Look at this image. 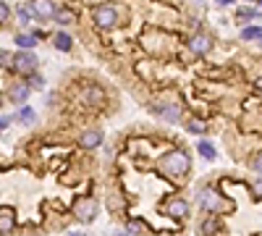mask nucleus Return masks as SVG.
I'll list each match as a JSON object with an SVG mask.
<instances>
[{"instance_id": "obj_1", "label": "nucleus", "mask_w": 262, "mask_h": 236, "mask_svg": "<svg viewBox=\"0 0 262 236\" xmlns=\"http://www.w3.org/2000/svg\"><path fill=\"white\" fill-rule=\"evenodd\" d=\"M160 168H163L168 176L179 179V176H186V173H189L191 160H189V155H186L183 150H173V152H168V155H163Z\"/></svg>"}, {"instance_id": "obj_2", "label": "nucleus", "mask_w": 262, "mask_h": 236, "mask_svg": "<svg viewBox=\"0 0 262 236\" xmlns=\"http://www.w3.org/2000/svg\"><path fill=\"white\" fill-rule=\"evenodd\" d=\"M92 21H95L100 29H110V26L118 24V8H115L113 3L97 5V8L92 11Z\"/></svg>"}, {"instance_id": "obj_3", "label": "nucleus", "mask_w": 262, "mask_h": 236, "mask_svg": "<svg viewBox=\"0 0 262 236\" xmlns=\"http://www.w3.org/2000/svg\"><path fill=\"white\" fill-rule=\"evenodd\" d=\"M11 68L16 74H24V76H32L37 71V55L32 50H19V52H13V63Z\"/></svg>"}, {"instance_id": "obj_4", "label": "nucleus", "mask_w": 262, "mask_h": 236, "mask_svg": "<svg viewBox=\"0 0 262 236\" xmlns=\"http://www.w3.org/2000/svg\"><path fill=\"white\" fill-rule=\"evenodd\" d=\"M197 202H199V208H202L205 212H220V208H223V197L215 192V189H210V186L199 189V192H197Z\"/></svg>"}, {"instance_id": "obj_5", "label": "nucleus", "mask_w": 262, "mask_h": 236, "mask_svg": "<svg viewBox=\"0 0 262 236\" xmlns=\"http://www.w3.org/2000/svg\"><path fill=\"white\" fill-rule=\"evenodd\" d=\"M189 50L194 52V55H207V52L212 50V37L207 32H197L189 37Z\"/></svg>"}, {"instance_id": "obj_6", "label": "nucleus", "mask_w": 262, "mask_h": 236, "mask_svg": "<svg viewBox=\"0 0 262 236\" xmlns=\"http://www.w3.org/2000/svg\"><path fill=\"white\" fill-rule=\"evenodd\" d=\"M163 212L165 215H171V218H186L189 215V202L183 200V197H173V200H168L165 205H163Z\"/></svg>"}, {"instance_id": "obj_7", "label": "nucleus", "mask_w": 262, "mask_h": 236, "mask_svg": "<svg viewBox=\"0 0 262 236\" xmlns=\"http://www.w3.org/2000/svg\"><path fill=\"white\" fill-rule=\"evenodd\" d=\"M74 215L81 220V223H89L97 215V202L95 200H79L74 205Z\"/></svg>"}, {"instance_id": "obj_8", "label": "nucleus", "mask_w": 262, "mask_h": 236, "mask_svg": "<svg viewBox=\"0 0 262 236\" xmlns=\"http://www.w3.org/2000/svg\"><path fill=\"white\" fill-rule=\"evenodd\" d=\"M26 8L32 11V16H37V19H52V16H55L52 0H32V3L26 5Z\"/></svg>"}, {"instance_id": "obj_9", "label": "nucleus", "mask_w": 262, "mask_h": 236, "mask_svg": "<svg viewBox=\"0 0 262 236\" xmlns=\"http://www.w3.org/2000/svg\"><path fill=\"white\" fill-rule=\"evenodd\" d=\"M29 95H32V87H29L26 81H16V84L8 87V100L16 103V105H24Z\"/></svg>"}, {"instance_id": "obj_10", "label": "nucleus", "mask_w": 262, "mask_h": 236, "mask_svg": "<svg viewBox=\"0 0 262 236\" xmlns=\"http://www.w3.org/2000/svg\"><path fill=\"white\" fill-rule=\"evenodd\" d=\"M13 228H16V215H13L11 208H0V234L8 236Z\"/></svg>"}, {"instance_id": "obj_11", "label": "nucleus", "mask_w": 262, "mask_h": 236, "mask_svg": "<svg viewBox=\"0 0 262 236\" xmlns=\"http://www.w3.org/2000/svg\"><path fill=\"white\" fill-rule=\"evenodd\" d=\"M81 97H84V103L87 105H95V108H100V105L105 103V92L100 87H84V92H81Z\"/></svg>"}, {"instance_id": "obj_12", "label": "nucleus", "mask_w": 262, "mask_h": 236, "mask_svg": "<svg viewBox=\"0 0 262 236\" xmlns=\"http://www.w3.org/2000/svg\"><path fill=\"white\" fill-rule=\"evenodd\" d=\"M79 144H81L84 150L100 147V144H103V131H84L81 139H79Z\"/></svg>"}, {"instance_id": "obj_13", "label": "nucleus", "mask_w": 262, "mask_h": 236, "mask_svg": "<svg viewBox=\"0 0 262 236\" xmlns=\"http://www.w3.org/2000/svg\"><path fill=\"white\" fill-rule=\"evenodd\" d=\"M155 113H157L160 118H165V121H179L181 108H179V105H157Z\"/></svg>"}, {"instance_id": "obj_14", "label": "nucleus", "mask_w": 262, "mask_h": 236, "mask_svg": "<svg viewBox=\"0 0 262 236\" xmlns=\"http://www.w3.org/2000/svg\"><path fill=\"white\" fill-rule=\"evenodd\" d=\"M241 40H246V42H262V26H244L241 29Z\"/></svg>"}, {"instance_id": "obj_15", "label": "nucleus", "mask_w": 262, "mask_h": 236, "mask_svg": "<svg viewBox=\"0 0 262 236\" xmlns=\"http://www.w3.org/2000/svg\"><path fill=\"white\" fill-rule=\"evenodd\" d=\"M16 45L21 50H34V45H37V37L34 34H26V32H21L16 34Z\"/></svg>"}, {"instance_id": "obj_16", "label": "nucleus", "mask_w": 262, "mask_h": 236, "mask_svg": "<svg viewBox=\"0 0 262 236\" xmlns=\"http://www.w3.org/2000/svg\"><path fill=\"white\" fill-rule=\"evenodd\" d=\"M197 150H199V155H202L205 160H215V147H212L210 142L199 139V142H197Z\"/></svg>"}, {"instance_id": "obj_17", "label": "nucleus", "mask_w": 262, "mask_h": 236, "mask_svg": "<svg viewBox=\"0 0 262 236\" xmlns=\"http://www.w3.org/2000/svg\"><path fill=\"white\" fill-rule=\"evenodd\" d=\"M71 45H74L71 34H66V32H58L55 34V48L58 50H71Z\"/></svg>"}, {"instance_id": "obj_18", "label": "nucleus", "mask_w": 262, "mask_h": 236, "mask_svg": "<svg viewBox=\"0 0 262 236\" xmlns=\"http://www.w3.org/2000/svg\"><path fill=\"white\" fill-rule=\"evenodd\" d=\"M218 228H220V223H218L215 218H210V220H205V223L199 226V234H202V236H212Z\"/></svg>"}, {"instance_id": "obj_19", "label": "nucleus", "mask_w": 262, "mask_h": 236, "mask_svg": "<svg viewBox=\"0 0 262 236\" xmlns=\"http://www.w3.org/2000/svg\"><path fill=\"white\" fill-rule=\"evenodd\" d=\"M262 13L260 11H254V8H241L238 11V21H249V19H260Z\"/></svg>"}, {"instance_id": "obj_20", "label": "nucleus", "mask_w": 262, "mask_h": 236, "mask_svg": "<svg viewBox=\"0 0 262 236\" xmlns=\"http://www.w3.org/2000/svg\"><path fill=\"white\" fill-rule=\"evenodd\" d=\"M52 19H55L58 24H71V21H74V13H71V11H55V16H52Z\"/></svg>"}, {"instance_id": "obj_21", "label": "nucleus", "mask_w": 262, "mask_h": 236, "mask_svg": "<svg viewBox=\"0 0 262 236\" xmlns=\"http://www.w3.org/2000/svg\"><path fill=\"white\" fill-rule=\"evenodd\" d=\"M19 121H21V124H26V126H29V124H32V121H34V110H32V108H24V110L19 113Z\"/></svg>"}, {"instance_id": "obj_22", "label": "nucleus", "mask_w": 262, "mask_h": 236, "mask_svg": "<svg viewBox=\"0 0 262 236\" xmlns=\"http://www.w3.org/2000/svg\"><path fill=\"white\" fill-rule=\"evenodd\" d=\"M189 131L191 134H205V124L202 121H189Z\"/></svg>"}, {"instance_id": "obj_23", "label": "nucleus", "mask_w": 262, "mask_h": 236, "mask_svg": "<svg viewBox=\"0 0 262 236\" xmlns=\"http://www.w3.org/2000/svg\"><path fill=\"white\" fill-rule=\"evenodd\" d=\"M8 19H11V8L3 3V0H0V24H5Z\"/></svg>"}, {"instance_id": "obj_24", "label": "nucleus", "mask_w": 262, "mask_h": 236, "mask_svg": "<svg viewBox=\"0 0 262 236\" xmlns=\"http://www.w3.org/2000/svg\"><path fill=\"white\" fill-rule=\"evenodd\" d=\"M19 21H21V24H29V8H26V5H21V8H19Z\"/></svg>"}, {"instance_id": "obj_25", "label": "nucleus", "mask_w": 262, "mask_h": 236, "mask_svg": "<svg viewBox=\"0 0 262 236\" xmlns=\"http://www.w3.org/2000/svg\"><path fill=\"white\" fill-rule=\"evenodd\" d=\"M32 76H34V79L29 81V87H37V89H40V87H45V79H42L40 74H32Z\"/></svg>"}, {"instance_id": "obj_26", "label": "nucleus", "mask_w": 262, "mask_h": 236, "mask_svg": "<svg viewBox=\"0 0 262 236\" xmlns=\"http://www.w3.org/2000/svg\"><path fill=\"white\" fill-rule=\"evenodd\" d=\"M13 63V55H8V52L0 50V66H11Z\"/></svg>"}, {"instance_id": "obj_27", "label": "nucleus", "mask_w": 262, "mask_h": 236, "mask_svg": "<svg viewBox=\"0 0 262 236\" xmlns=\"http://www.w3.org/2000/svg\"><path fill=\"white\" fill-rule=\"evenodd\" d=\"M252 168L257 171V173H262V155H257V157L252 160Z\"/></svg>"}, {"instance_id": "obj_28", "label": "nucleus", "mask_w": 262, "mask_h": 236, "mask_svg": "<svg viewBox=\"0 0 262 236\" xmlns=\"http://www.w3.org/2000/svg\"><path fill=\"white\" fill-rule=\"evenodd\" d=\"M252 189H254V194H257V197H262V179L260 181H252Z\"/></svg>"}, {"instance_id": "obj_29", "label": "nucleus", "mask_w": 262, "mask_h": 236, "mask_svg": "<svg viewBox=\"0 0 262 236\" xmlns=\"http://www.w3.org/2000/svg\"><path fill=\"white\" fill-rule=\"evenodd\" d=\"M139 231H142V226L136 223V220H134V223H129V234H139Z\"/></svg>"}, {"instance_id": "obj_30", "label": "nucleus", "mask_w": 262, "mask_h": 236, "mask_svg": "<svg viewBox=\"0 0 262 236\" xmlns=\"http://www.w3.org/2000/svg\"><path fill=\"white\" fill-rule=\"evenodd\" d=\"M11 126V116H5V118H0V129H8Z\"/></svg>"}, {"instance_id": "obj_31", "label": "nucleus", "mask_w": 262, "mask_h": 236, "mask_svg": "<svg viewBox=\"0 0 262 236\" xmlns=\"http://www.w3.org/2000/svg\"><path fill=\"white\" fill-rule=\"evenodd\" d=\"M218 5H231V0H218Z\"/></svg>"}, {"instance_id": "obj_32", "label": "nucleus", "mask_w": 262, "mask_h": 236, "mask_svg": "<svg viewBox=\"0 0 262 236\" xmlns=\"http://www.w3.org/2000/svg\"><path fill=\"white\" fill-rule=\"evenodd\" d=\"M257 87H260V89H262V79H260V81H257Z\"/></svg>"}, {"instance_id": "obj_33", "label": "nucleus", "mask_w": 262, "mask_h": 236, "mask_svg": "<svg viewBox=\"0 0 262 236\" xmlns=\"http://www.w3.org/2000/svg\"><path fill=\"white\" fill-rule=\"evenodd\" d=\"M0 105H3V95H0Z\"/></svg>"}, {"instance_id": "obj_34", "label": "nucleus", "mask_w": 262, "mask_h": 236, "mask_svg": "<svg viewBox=\"0 0 262 236\" xmlns=\"http://www.w3.org/2000/svg\"><path fill=\"white\" fill-rule=\"evenodd\" d=\"M115 236H126V234H115Z\"/></svg>"}, {"instance_id": "obj_35", "label": "nucleus", "mask_w": 262, "mask_h": 236, "mask_svg": "<svg viewBox=\"0 0 262 236\" xmlns=\"http://www.w3.org/2000/svg\"><path fill=\"white\" fill-rule=\"evenodd\" d=\"M257 3H260V5H262V0H257Z\"/></svg>"}, {"instance_id": "obj_36", "label": "nucleus", "mask_w": 262, "mask_h": 236, "mask_svg": "<svg viewBox=\"0 0 262 236\" xmlns=\"http://www.w3.org/2000/svg\"><path fill=\"white\" fill-rule=\"evenodd\" d=\"M68 236H76V234H68Z\"/></svg>"}, {"instance_id": "obj_37", "label": "nucleus", "mask_w": 262, "mask_h": 236, "mask_svg": "<svg viewBox=\"0 0 262 236\" xmlns=\"http://www.w3.org/2000/svg\"><path fill=\"white\" fill-rule=\"evenodd\" d=\"M254 3H257V0H254Z\"/></svg>"}]
</instances>
